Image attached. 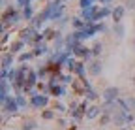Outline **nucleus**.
<instances>
[{
    "mask_svg": "<svg viewBox=\"0 0 135 130\" xmlns=\"http://www.w3.org/2000/svg\"><path fill=\"white\" fill-rule=\"evenodd\" d=\"M124 6H126V10H135V0H126Z\"/></svg>",
    "mask_w": 135,
    "mask_h": 130,
    "instance_id": "31",
    "label": "nucleus"
},
{
    "mask_svg": "<svg viewBox=\"0 0 135 130\" xmlns=\"http://www.w3.org/2000/svg\"><path fill=\"white\" fill-rule=\"evenodd\" d=\"M32 59H36V57H34V51H23V53H19V57H17V60H19L21 64H26Z\"/></svg>",
    "mask_w": 135,
    "mask_h": 130,
    "instance_id": "21",
    "label": "nucleus"
},
{
    "mask_svg": "<svg viewBox=\"0 0 135 130\" xmlns=\"http://www.w3.org/2000/svg\"><path fill=\"white\" fill-rule=\"evenodd\" d=\"M101 106H98V104H92L88 109H86V121H96V119H99L101 117Z\"/></svg>",
    "mask_w": 135,
    "mask_h": 130,
    "instance_id": "8",
    "label": "nucleus"
},
{
    "mask_svg": "<svg viewBox=\"0 0 135 130\" xmlns=\"http://www.w3.org/2000/svg\"><path fill=\"white\" fill-rule=\"evenodd\" d=\"M124 102L128 111H135V96H128V98H124Z\"/></svg>",
    "mask_w": 135,
    "mask_h": 130,
    "instance_id": "26",
    "label": "nucleus"
},
{
    "mask_svg": "<svg viewBox=\"0 0 135 130\" xmlns=\"http://www.w3.org/2000/svg\"><path fill=\"white\" fill-rule=\"evenodd\" d=\"M49 94L56 96V98H62V96L66 94V85H56V87H51V89H49Z\"/></svg>",
    "mask_w": 135,
    "mask_h": 130,
    "instance_id": "20",
    "label": "nucleus"
},
{
    "mask_svg": "<svg viewBox=\"0 0 135 130\" xmlns=\"http://www.w3.org/2000/svg\"><path fill=\"white\" fill-rule=\"evenodd\" d=\"M133 47H135V38H133Z\"/></svg>",
    "mask_w": 135,
    "mask_h": 130,
    "instance_id": "38",
    "label": "nucleus"
},
{
    "mask_svg": "<svg viewBox=\"0 0 135 130\" xmlns=\"http://www.w3.org/2000/svg\"><path fill=\"white\" fill-rule=\"evenodd\" d=\"M77 60H79V59H75L73 55H71V57H68L66 62H64V70H68L70 74H73V72H75V66H77Z\"/></svg>",
    "mask_w": 135,
    "mask_h": 130,
    "instance_id": "16",
    "label": "nucleus"
},
{
    "mask_svg": "<svg viewBox=\"0 0 135 130\" xmlns=\"http://www.w3.org/2000/svg\"><path fill=\"white\" fill-rule=\"evenodd\" d=\"M8 36H9L8 32H2V45H6V43H8Z\"/></svg>",
    "mask_w": 135,
    "mask_h": 130,
    "instance_id": "34",
    "label": "nucleus"
},
{
    "mask_svg": "<svg viewBox=\"0 0 135 130\" xmlns=\"http://www.w3.org/2000/svg\"><path fill=\"white\" fill-rule=\"evenodd\" d=\"M38 34H40V30L34 28V26L30 25V26H25V28L19 30V40H23L26 45H32V47H34V43H36V36H38Z\"/></svg>",
    "mask_w": 135,
    "mask_h": 130,
    "instance_id": "2",
    "label": "nucleus"
},
{
    "mask_svg": "<svg viewBox=\"0 0 135 130\" xmlns=\"http://www.w3.org/2000/svg\"><path fill=\"white\" fill-rule=\"evenodd\" d=\"M25 45H26V43H25L23 40H15V42H11V43H9V49H8V51H9V53H13V55H19V53H23Z\"/></svg>",
    "mask_w": 135,
    "mask_h": 130,
    "instance_id": "14",
    "label": "nucleus"
},
{
    "mask_svg": "<svg viewBox=\"0 0 135 130\" xmlns=\"http://www.w3.org/2000/svg\"><path fill=\"white\" fill-rule=\"evenodd\" d=\"M109 123H113V115H107V113H101V117H99V128H101V126H107Z\"/></svg>",
    "mask_w": 135,
    "mask_h": 130,
    "instance_id": "25",
    "label": "nucleus"
},
{
    "mask_svg": "<svg viewBox=\"0 0 135 130\" xmlns=\"http://www.w3.org/2000/svg\"><path fill=\"white\" fill-rule=\"evenodd\" d=\"M111 15H113V10H111V8H107V6L98 8V13H96V23L103 21L105 17H111Z\"/></svg>",
    "mask_w": 135,
    "mask_h": 130,
    "instance_id": "13",
    "label": "nucleus"
},
{
    "mask_svg": "<svg viewBox=\"0 0 135 130\" xmlns=\"http://www.w3.org/2000/svg\"><path fill=\"white\" fill-rule=\"evenodd\" d=\"M83 96H84V98H88V100H92V102H96V100L99 98V94H98V92H96V91H94L92 87L84 91V94H83Z\"/></svg>",
    "mask_w": 135,
    "mask_h": 130,
    "instance_id": "24",
    "label": "nucleus"
},
{
    "mask_svg": "<svg viewBox=\"0 0 135 130\" xmlns=\"http://www.w3.org/2000/svg\"><path fill=\"white\" fill-rule=\"evenodd\" d=\"M101 72H103V64H101L99 59H94V60L88 64V74H90L92 77H99Z\"/></svg>",
    "mask_w": 135,
    "mask_h": 130,
    "instance_id": "7",
    "label": "nucleus"
},
{
    "mask_svg": "<svg viewBox=\"0 0 135 130\" xmlns=\"http://www.w3.org/2000/svg\"><path fill=\"white\" fill-rule=\"evenodd\" d=\"M2 68H13V53L9 51L2 53Z\"/></svg>",
    "mask_w": 135,
    "mask_h": 130,
    "instance_id": "18",
    "label": "nucleus"
},
{
    "mask_svg": "<svg viewBox=\"0 0 135 130\" xmlns=\"http://www.w3.org/2000/svg\"><path fill=\"white\" fill-rule=\"evenodd\" d=\"M96 130H101V128H96Z\"/></svg>",
    "mask_w": 135,
    "mask_h": 130,
    "instance_id": "39",
    "label": "nucleus"
},
{
    "mask_svg": "<svg viewBox=\"0 0 135 130\" xmlns=\"http://www.w3.org/2000/svg\"><path fill=\"white\" fill-rule=\"evenodd\" d=\"M56 123H58V126H60V128H66V126H68V121H66V119H58Z\"/></svg>",
    "mask_w": 135,
    "mask_h": 130,
    "instance_id": "33",
    "label": "nucleus"
},
{
    "mask_svg": "<svg viewBox=\"0 0 135 130\" xmlns=\"http://www.w3.org/2000/svg\"><path fill=\"white\" fill-rule=\"evenodd\" d=\"M71 26H73V30H83L86 26V21H84L81 15H75V17H71Z\"/></svg>",
    "mask_w": 135,
    "mask_h": 130,
    "instance_id": "17",
    "label": "nucleus"
},
{
    "mask_svg": "<svg viewBox=\"0 0 135 130\" xmlns=\"http://www.w3.org/2000/svg\"><path fill=\"white\" fill-rule=\"evenodd\" d=\"M17 4H19L21 8H25V6H28V4H32V0H17Z\"/></svg>",
    "mask_w": 135,
    "mask_h": 130,
    "instance_id": "32",
    "label": "nucleus"
},
{
    "mask_svg": "<svg viewBox=\"0 0 135 130\" xmlns=\"http://www.w3.org/2000/svg\"><path fill=\"white\" fill-rule=\"evenodd\" d=\"M126 6L122 4V6H114L113 8V15H111V19L114 21V23H122V19H124V15H126Z\"/></svg>",
    "mask_w": 135,
    "mask_h": 130,
    "instance_id": "10",
    "label": "nucleus"
},
{
    "mask_svg": "<svg viewBox=\"0 0 135 130\" xmlns=\"http://www.w3.org/2000/svg\"><path fill=\"white\" fill-rule=\"evenodd\" d=\"M99 2H109V0H99Z\"/></svg>",
    "mask_w": 135,
    "mask_h": 130,
    "instance_id": "36",
    "label": "nucleus"
},
{
    "mask_svg": "<svg viewBox=\"0 0 135 130\" xmlns=\"http://www.w3.org/2000/svg\"><path fill=\"white\" fill-rule=\"evenodd\" d=\"M94 4H96L94 0H79V6H81V10H86V8L94 6Z\"/></svg>",
    "mask_w": 135,
    "mask_h": 130,
    "instance_id": "29",
    "label": "nucleus"
},
{
    "mask_svg": "<svg viewBox=\"0 0 135 130\" xmlns=\"http://www.w3.org/2000/svg\"><path fill=\"white\" fill-rule=\"evenodd\" d=\"M73 57L75 59H79V60H90V57H92V49L90 47H86L83 42L73 49Z\"/></svg>",
    "mask_w": 135,
    "mask_h": 130,
    "instance_id": "5",
    "label": "nucleus"
},
{
    "mask_svg": "<svg viewBox=\"0 0 135 130\" xmlns=\"http://www.w3.org/2000/svg\"><path fill=\"white\" fill-rule=\"evenodd\" d=\"M53 109H55L56 113H60V115H64L66 111H70V109H68V107H66L62 102H55V104H53Z\"/></svg>",
    "mask_w": 135,
    "mask_h": 130,
    "instance_id": "27",
    "label": "nucleus"
},
{
    "mask_svg": "<svg viewBox=\"0 0 135 130\" xmlns=\"http://www.w3.org/2000/svg\"><path fill=\"white\" fill-rule=\"evenodd\" d=\"M101 98H103V102H116L120 98V89L118 87H105L103 92H101Z\"/></svg>",
    "mask_w": 135,
    "mask_h": 130,
    "instance_id": "6",
    "label": "nucleus"
},
{
    "mask_svg": "<svg viewBox=\"0 0 135 130\" xmlns=\"http://www.w3.org/2000/svg\"><path fill=\"white\" fill-rule=\"evenodd\" d=\"M118 130H129V126H120Z\"/></svg>",
    "mask_w": 135,
    "mask_h": 130,
    "instance_id": "35",
    "label": "nucleus"
},
{
    "mask_svg": "<svg viewBox=\"0 0 135 130\" xmlns=\"http://www.w3.org/2000/svg\"><path fill=\"white\" fill-rule=\"evenodd\" d=\"M111 32L114 34L116 40H124V36H126V26H124V23H114L113 28H111Z\"/></svg>",
    "mask_w": 135,
    "mask_h": 130,
    "instance_id": "12",
    "label": "nucleus"
},
{
    "mask_svg": "<svg viewBox=\"0 0 135 130\" xmlns=\"http://www.w3.org/2000/svg\"><path fill=\"white\" fill-rule=\"evenodd\" d=\"M90 49H92V57L99 59V55L103 53V43H101V42H94V45L90 47Z\"/></svg>",
    "mask_w": 135,
    "mask_h": 130,
    "instance_id": "22",
    "label": "nucleus"
},
{
    "mask_svg": "<svg viewBox=\"0 0 135 130\" xmlns=\"http://www.w3.org/2000/svg\"><path fill=\"white\" fill-rule=\"evenodd\" d=\"M38 128V121L32 117H25L21 121V130H36Z\"/></svg>",
    "mask_w": 135,
    "mask_h": 130,
    "instance_id": "15",
    "label": "nucleus"
},
{
    "mask_svg": "<svg viewBox=\"0 0 135 130\" xmlns=\"http://www.w3.org/2000/svg\"><path fill=\"white\" fill-rule=\"evenodd\" d=\"M36 15H34V8H32V4H28V6H25L23 8V19H26V21H32Z\"/></svg>",
    "mask_w": 135,
    "mask_h": 130,
    "instance_id": "23",
    "label": "nucleus"
},
{
    "mask_svg": "<svg viewBox=\"0 0 135 130\" xmlns=\"http://www.w3.org/2000/svg\"><path fill=\"white\" fill-rule=\"evenodd\" d=\"M49 102H51V98L47 92L36 91L34 94H30V107L32 109H45V107H49Z\"/></svg>",
    "mask_w": 135,
    "mask_h": 130,
    "instance_id": "1",
    "label": "nucleus"
},
{
    "mask_svg": "<svg viewBox=\"0 0 135 130\" xmlns=\"http://www.w3.org/2000/svg\"><path fill=\"white\" fill-rule=\"evenodd\" d=\"M135 121V113L133 111H126V124H131Z\"/></svg>",
    "mask_w": 135,
    "mask_h": 130,
    "instance_id": "30",
    "label": "nucleus"
},
{
    "mask_svg": "<svg viewBox=\"0 0 135 130\" xmlns=\"http://www.w3.org/2000/svg\"><path fill=\"white\" fill-rule=\"evenodd\" d=\"M19 104H17L15 100V96H9V98L2 104V111H4V115H17L19 113Z\"/></svg>",
    "mask_w": 135,
    "mask_h": 130,
    "instance_id": "4",
    "label": "nucleus"
},
{
    "mask_svg": "<svg viewBox=\"0 0 135 130\" xmlns=\"http://www.w3.org/2000/svg\"><path fill=\"white\" fill-rule=\"evenodd\" d=\"M94 2H96V0H94Z\"/></svg>",
    "mask_w": 135,
    "mask_h": 130,
    "instance_id": "41",
    "label": "nucleus"
},
{
    "mask_svg": "<svg viewBox=\"0 0 135 130\" xmlns=\"http://www.w3.org/2000/svg\"><path fill=\"white\" fill-rule=\"evenodd\" d=\"M133 85H135V75H133Z\"/></svg>",
    "mask_w": 135,
    "mask_h": 130,
    "instance_id": "37",
    "label": "nucleus"
},
{
    "mask_svg": "<svg viewBox=\"0 0 135 130\" xmlns=\"http://www.w3.org/2000/svg\"><path fill=\"white\" fill-rule=\"evenodd\" d=\"M113 124H114L116 128H120V126H128V124H126V111L118 109L114 115H113Z\"/></svg>",
    "mask_w": 135,
    "mask_h": 130,
    "instance_id": "11",
    "label": "nucleus"
},
{
    "mask_svg": "<svg viewBox=\"0 0 135 130\" xmlns=\"http://www.w3.org/2000/svg\"><path fill=\"white\" fill-rule=\"evenodd\" d=\"M34 57H36V59H40V57H45L51 49H49V43L47 42H40V43H36V45H34Z\"/></svg>",
    "mask_w": 135,
    "mask_h": 130,
    "instance_id": "9",
    "label": "nucleus"
},
{
    "mask_svg": "<svg viewBox=\"0 0 135 130\" xmlns=\"http://www.w3.org/2000/svg\"><path fill=\"white\" fill-rule=\"evenodd\" d=\"M13 130H17V128H13ZM19 130H21V128H19Z\"/></svg>",
    "mask_w": 135,
    "mask_h": 130,
    "instance_id": "40",
    "label": "nucleus"
},
{
    "mask_svg": "<svg viewBox=\"0 0 135 130\" xmlns=\"http://www.w3.org/2000/svg\"><path fill=\"white\" fill-rule=\"evenodd\" d=\"M23 19V11H17L15 8H9V10H4V15H2V23L6 25H17Z\"/></svg>",
    "mask_w": 135,
    "mask_h": 130,
    "instance_id": "3",
    "label": "nucleus"
},
{
    "mask_svg": "<svg viewBox=\"0 0 135 130\" xmlns=\"http://www.w3.org/2000/svg\"><path fill=\"white\" fill-rule=\"evenodd\" d=\"M15 100H17V104H19V107H21V109L28 106V100L25 98V94H15Z\"/></svg>",
    "mask_w": 135,
    "mask_h": 130,
    "instance_id": "28",
    "label": "nucleus"
},
{
    "mask_svg": "<svg viewBox=\"0 0 135 130\" xmlns=\"http://www.w3.org/2000/svg\"><path fill=\"white\" fill-rule=\"evenodd\" d=\"M41 119H43V121H55V119H56V111H55L53 107L41 109Z\"/></svg>",
    "mask_w": 135,
    "mask_h": 130,
    "instance_id": "19",
    "label": "nucleus"
}]
</instances>
